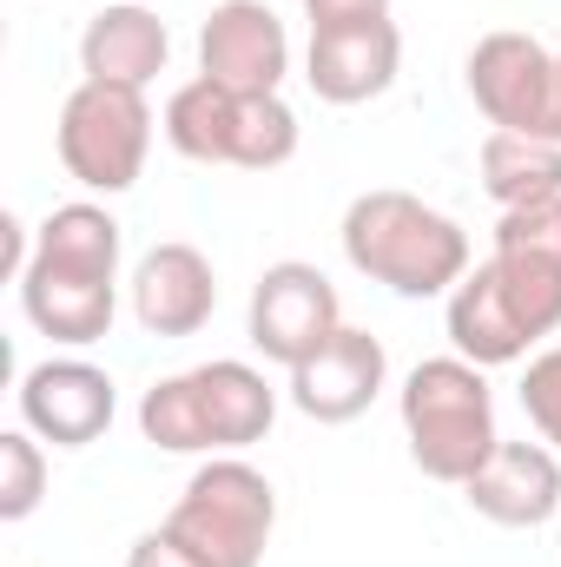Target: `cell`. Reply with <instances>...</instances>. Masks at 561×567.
<instances>
[{"mask_svg":"<svg viewBox=\"0 0 561 567\" xmlns=\"http://www.w3.org/2000/svg\"><path fill=\"white\" fill-rule=\"evenodd\" d=\"M469 100L496 133H529V140H561V73L555 53L536 33L496 27L469 47Z\"/></svg>","mask_w":561,"mask_h":567,"instance_id":"ba28073f","label":"cell"},{"mask_svg":"<svg viewBox=\"0 0 561 567\" xmlns=\"http://www.w3.org/2000/svg\"><path fill=\"white\" fill-rule=\"evenodd\" d=\"M20 423L33 429L40 442L53 449H86L113 429V410H120V390L100 363L86 357H47L20 377Z\"/></svg>","mask_w":561,"mask_h":567,"instance_id":"30bf717a","label":"cell"},{"mask_svg":"<svg viewBox=\"0 0 561 567\" xmlns=\"http://www.w3.org/2000/svg\"><path fill=\"white\" fill-rule=\"evenodd\" d=\"M272 423H278V390L265 383V370L238 357H212L185 377H165L140 403L145 442L165 455H238L265 442Z\"/></svg>","mask_w":561,"mask_h":567,"instance_id":"7a4b0ae2","label":"cell"},{"mask_svg":"<svg viewBox=\"0 0 561 567\" xmlns=\"http://www.w3.org/2000/svg\"><path fill=\"white\" fill-rule=\"evenodd\" d=\"M555 73H561V53H555Z\"/></svg>","mask_w":561,"mask_h":567,"instance_id":"cb8c5ba5","label":"cell"},{"mask_svg":"<svg viewBox=\"0 0 561 567\" xmlns=\"http://www.w3.org/2000/svg\"><path fill=\"white\" fill-rule=\"evenodd\" d=\"M126 567H212V561H198L172 528H145L140 542L126 548Z\"/></svg>","mask_w":561,"mask_h":567,"instance_id":"7402d4cb","label":"cell"},{"mask_svg":"<svg viewBox=\"0 0 561 567\" xmlns=\"http://www.w3.org/2000/svg\"><path fill=\"white\" fill-rule=\"evenodd\" d=\"M165 60H172L165 20L152 7H133V0L100 7L86 20V33H80V73L86 80H106V86H140L145 93L165 73Z\"/></svg>","mask_w":561,"mask_h":567,"instance_id":"e0dca14e","label":"cell"},{"mask_svg":"<svg viewBox=\"0 0 561 567\" xmlns=\"http://www.w3.org/2000/svg\"><path fill=\"white\" fill-rule=\"evenodd\" d=\"M384 377H390L384 337L344 323L317 357H304V363L290 370V403H297L310 423H357V416L377 403Z\"/></svg>","mask_w":561,"mask_h":567,"instance_id":"4fadbf2b","label":"cell"},{"mask_svg":"<svg viewBox=\"0 0 561 567\" xmlns=\"http://www.w3.org/2000/svg\"><path fill=\"white\" fill-rule=\"evenodd\" d=\"M482 192L516 212V205H542V198H561V140H529V133H489L482 152Z\"/></svg>","mask_w":561,"mask_h":567,"instance_id":"ac0fdd59","label":"cell"},{"mask_svg":"<svg viewBox=\"0 0 561 567\" xmlns=\"http://www.w3.org/2000/svg\"><path fill=\"white\" fill-rule=\"evenodd\" d=\"M496 251L561 265V198H542V205H516V212H502V218H496Z\"/></svg>","mask_w":561,"mask_h":567,"instance_id":"ffe728a7","label":"cell"},{"mask_svg":"<svg viewBox=\"0 0 561 567\" xmlns=\"http://www.w3.org/2000/svg\"><path fill=\"white\" fill-rule=\"evenodd\" d=\"M337 330H344V303H337V284L317 265H304V258L265 265V278L252 284V343H258L265 363L297 370Z\"/></svg>","mask_w":561,"mask_h":567,"instance_id":"9c48e42d","label":"cell"},{"mask_svg":"<svg viewBox=\"0 0 561 567\" xmlns=\"http://www.w3.org/2000/svg\"><path fill=\"white\" fill-rule=\"evenodd\" d=\"M60 165L67 178H80L86 192H133L152 152V106L140 86H106V80H80L60 106Z\"/></svg>","mask_w":561,"mask_h":567,"instance_id":"52a82bcc","label":"cell"},{"mask_svg":"<svg viewBox=\"0 0 561 567\" xmlns=\"http://www.w3.org/2000/svg\"><path fill=\"white\" fill-rule=\"evenodd\" d=\"M522 416L536 423V435L549 449H561V343L522 370Z\"/></svg>","mask_w":561,"mask_h":567,"instance_id":"44dd1931","label":"cell"},{"mask_svg":"<svg viewBox=\"0 0 561 567\" xmlns=\"http://www.w3.org/2000/svg\"><path fill=\"white\" fill-rule=\"evenodd\" d=\"M218 310V271L198 245H152L133 265V317L152 337H198Z\"/></svg>","mask_w":561,"mask_h":567,"instance_id":"5bb4252c","label":"cell"},{"mask_svg":"<svg viewBox=\"0 0 561 567\" xmlns=\"http://www.w3.org/2000/svg\"><path fill=\"white\" fill-rule=\"evenodd\" d=\"M404 66V33L397 20H357V27H324L304 47V80L324 106H364L397 86Z\"/></svg>","mask_w":561,"mask_h":567,"instance_id":"7c38bea8","label":"cell"},{"mask_svg":"<svg viewBox=\"0 0 561 567\" xmlns=\"http://www.w3.org/2000/svg\"><path fill=\"white\" fill-rule=\"evenodd\" d=\"M561 330V265L489 251L469 278L449 290V343L456 357L502 370L529 357V343Z\"/></svg>","mask_w":561,"mask_h":567,"instance_id":"3957f363","label":"cell"},{"mask_svg":"<svg viewBox=\"0 0 561 567\" xmlns=\"http://www.w3.org/2000/svg\"><path fill=\"white\" fill-rule=\"evenodd\" d=\"M20 310L40 337L53 343H100L120 317V278H86V271H53V265H27L20 271Z\"/></svg>","mask_w":561,"mask_h":567,"instance_id":"2e32d148","label":"cell"},{"mask_svg":"<svg viewBox=\"0 0 561 567\" xmlns=\"http://www.w3.org/2000/svg\"><path fill=\"white\" fill-rule=\"evenodd\" d=\"M310 33L324 27H357V20H390V0H304Z\"/></svg>","mask_w":561,"mask_h":567,"instance_id":"603a6c76","label":"cell"},{"mask_svg":"<svg viewBox=\"0 0 561 567\" xmlns=\"http://www.w3.org/2000/svg\"><path fill=\"white\" fill-rule=\"evenodd\" d=\"M47 495V455L33 429H7L0 435V522H27Z\"/></svg>","mask_w":561,"mask_h":567,"instance_id":"d6986e66","label":"cell"},{"mask_svg":"<svg viewBox=\"0 0 561 567\" xmlns=\"http://www.w3.org/2000/svg\"><path fill=\"white\" fill-rule=\"evenodd\" d=\"M337 238L350 271L397 297H449L469 278V231L449 212L422 205L417 192H357Z\"/></svg>","mask_w":561,"mask_h":567,"instance_id":"6da1fadb","label":"cell"},{"mask_svg":"<svg viewBox=\"0 0 561 567\" xmlns=\"http://www.w3.org/2000/svg\"><path fill=\"white\" fill-rule=\"evenodd\" d=\"M198 73L232 93H278L290 73V33L265 0H218L198 27Z\"/></svg>","mask_w":561,"mask_h":567,"instance_id":"8fae6325","label":"cell"},{"mask_svg":"<svg viewBox=\"0 0 561 567\" xmlns=\"http://www.w3.org/2000/svg\"><path fill=\"white\" fill-rule=\"evenodd\" d=\"M404 435H410V462L429 482L462 488L489 455H496V396L482 363L469 357H429L404 377Z\"/></svg>","mask_w":561,"mask_h":567,"instance_id":"277c9868","label":"cell"},{"mask_svg":"<svg viewBox=\"0 0 561 567\" xmlns=\"http://www.w3.org/2000/svg\"><path fill=\"white\" fill-rule=\"evenodd\" d=\"M165 145L192 165H238V172H278L297 158V113L278 93H232L218 80H185L165 100Z\"/></svg>","mask_w":561,"mask_h":567,"instance_id":"5b68a950","label":"cell"},{"mask_svg":"<svg viewBox=\"0 0 561 567\" xmlns=\"http://www.w3.org/2000/svg\"><path fill=\"white\" fill-rule=\"evenodd\" d=\"M165 528L212 567H258L278 528V488L265 482V468H252L245 455H212L185 495L172 502Z\"/></svg>","mask_w":561,"mask_h":567,"instance_id":"8992f818","label":"cell"},{"mask_svg":"<svg viewBox=\"0 0 561 567\" xmlns=\"http://www.w3.org/2000/svg\"><path fill=\"white\" fill-rule=\"evenodd\" d=\"M462 502L496 528H542L561 508V462L549 442H496V455L462 482Z\"/></svg>","mask_w":561,"mask_h":567,"instance_id":"9a60e30c","label":"cell"}]
</instances>
